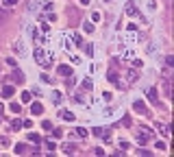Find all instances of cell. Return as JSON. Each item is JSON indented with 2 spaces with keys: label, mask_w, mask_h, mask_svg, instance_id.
Returning a JSON list of instances; mask_svg holds the SVG:
<instances>
[{
  "label": "cell",
  "mask_w": 174,
  "mask_h": 157,
  "mask_svg": "<svg viewBox=\"0 0 174 157\" xmlns=\"http://www.w3.org/2000/svg\"><path fill=\"white\" fill-rule=\"evenodd\" d=\"M35 59H37V63H39L42 68H48V65L52 63V55L48 50H44V48H35Z\"/></svg>",
  "instance_id": "1"
},
{
  "label": "cell",
  "mask_w": 174,
  "mask_h": 157,
  "mask_svg": "<svg viewBox=\"0 0 174 157\" xmlns=\"http://www.w3.org/2000/svg\"><path fill=\"white\" fill-rule=\"evenodd\" d=\"M148 140H150V131L148 129H141V133H137V142L139 144H146Z\"/></svg>",
  "instance_id": "2"
},
{
  "label": "cell",
  "mask_w": 174,
  "mask_h": 157,
  "mask_svg": "<svg viewBox=\"0 0 174 157\" xmlns=\"http://www.w3.org/2000/svg\"><path fill=\"white\" fill-rule=\"evenodd\" d=\"M11 79H13V81H15L18 85H22V83H24V72H20V70H15V72L11 74Z\"/></svg>",
  "instance_id": "3"
},
{
  "label": "cell",
  "mask_w": 174,
  "mask_h": 157,
  "mask_svg": "<svg viewBox=\"0 0 174 157\" xmlns=\"http://www.w3.org/2000/svg\"><path fill=\"white\" fill-rule=\"evenodd\" d=\"M133 109H135L137 113H148V111H146V105L141 103V101H135V103H133Z\"/></svg>",
  "instance_id": "4"
},
{
  "label": "cell",
  "mask_w": 174,
  "mask_h": 157,
  "mask_svg": "<svg viewBox=\"0 0 174 157\" xmlns=\"http://www.w3.org/2000/svg\"><path fill=\"white\" fill-rule=\"evenodd\" d=\"M59 74L61 76H72V68L70 65H59Z\"/></svg>",
  "instance_id": "5"
},
{
  "label": "cell",
  "mask_w": 174,
  "mask_h": 157,
  "mask_svg": "<svg viewBox=\"0 0 174 157\" xmlns=\"http://www.w3.org/2000/svg\"><path fill=\"white\" fill-rule=\"evenodd\" d=\"M42 111H44V105H42V103H33V105H31V113H35V116H39Z\"/></svg>",
  "instance_id": "6"
},
{
  "label": "cell",
  "mask_w": 174,
  "mask_h": 157,
  "mask_svg": "<svg viewBox=\"0 0 174 157\" xmlns=\"http://www.w3.org/2000/svg\"><path fill=\"white\" fill-rule=\"evenodd\" d=\"M159 129H161V135L168 140V138H170V133H172V129H170L168 124H159Z\"/></svg>",
  "instance_id": "7"
},
{
  "label": "cell",
  "mask_w": 174,
  "mask_h": 157,
  "mask_svg": "<svg viewBox=\"0 0 174 157\" xmlns=\"http://www.w3.org/2000/svg\"><path fill=\"white\" fill-rule=\"evenodd\" d=\"M157 96H159V94H157V90H155V87H150V90H148V101H150V103H157Z\"/></svg>",
  "instance_id": "8"
},
{
  "label": "cell",
  "mask_w": 174,
  "mask_h": 157,
  "mask_svg": "<svg viewBox=\"0 0 174 157\" xmlns=\"http://www.w3.org/2000/svg\"><path fill=\"white\" fill-rule=\"evenodd\" d=\"M2 94H4V96L9 98V96H13V94H15V90H13L11 85H4V87H2Z\"/></svg>",
  "instance_id": "9"
},
{
  "label": "cell",
  "mask_w": 174,
  "mask_h": 157,
  "mask_svg": "<svg viewBox=\"0 0 174 157\" xmlns=\"http://www.w3.org/2000/svg\"><path fill=\"white\" fill-rule=\"evenodd\" d=\"M61 118L68 120V122H72V120H74V113H72V111H61Z\"/></svg>",
  "instance_id": "10"
},
{
  "label": "cell",
  "mask_w": 174,
  "mask_h": 157,
  "mask_svg": "<svg viewBox=\"0 0 174 157\" xmlns=\"http://www.w3.org/2000/svg\"><path fill=\"white\" fill-rule=\"evenodd\" d=\"M28 142H35V144H39V142H42V135H37V133H28Z\"/></svg>",
  "instance_id": "11"
},
{
  "label": "cell",
  "mask_w": 174,
  "mask_h": 157,
  "mask_svg": "<svg viewBox=\"0 0 174 157\" xmlns=\"http://www.w3.org/2000/svg\"><path fill=\"white\" fill-rule=\"evenodd\" d=\"M26 149H28L26 144H18V146H15L13 151H15V155H22V153H26Z\"/></svg>",
  "instance_id": "12"
},
{
  "label": "cell",
  "mask_w": 174,
  "mask_h": 157,
  "mask_svg": "<svg viewBox=\"0 0 174 157\" xmlns=\"http://www.w3.org/2000/svg\"><path fill=\"white\" fill-rule=\"evenodd\" d=\"M9 109H11L13 113H20V111H22V105H20V103H11V105H9Z\"/></svg>",
  "instance_id": "13"
},
{
  "label": "cell",
  "mask_w": 174,
  "mask_h": 157,
  "mask_svg": "<svg viewBox=\"0 0 174 157\" xmlns=\"http://www.w3.org/2000/svg\"><path fill=\"white\" fill-rule=\"evenodd\" d=\"M126 79H129V83H135L137 81V70H130L129 74H126Z\"/></svg>",
  "instance_id": "14"
},
{
  "label": "cell",
  "mask_w": 174,
  "mask_h": 157,
  "mask_svg": "<svg viewBox=\"0 0 174 157\" xmlns=\"http://www.w3.org/2000/svg\"><path fill=\"white\" fill-rule=\"evenodd\" d=\"M20 96H22V103H31V98H33V94H31V92H22Z\"/></svg>",
  "instance_id": "15"
},
{
  "label": "cell",
  "mask_w": 174,
  "mask_h": 157,
  "mask_svg": "<svg viewBox=\"0 0 174 157\" xmlns=\"http://www.w3.org/2000/svg\"><path fill=\"white\" fill-rule=\"evenodd\" d=\"M52 101H54V105H61V101H63L61 92H54V94H52Z\"/></svg>",
  "instance_id": "16"
},
{
  "label": "cell",
  "mask_w": 174,
  "mask_h": 157,
  "mask_svg": "<svg viewBox=\"0 0 174 157\" xmlns=\"http://www.w3.org/2000/svg\"><path fill=\"white\" fill-rule=\"evenodd\" d=\"M11 129H13V131H18V129H22V120H18V118H15V120L11 122Z\"/></svg>",
  "instance_id": "17"
},
{
  "label": "cell",
  "mask_w": 174,
  "mask_h": 157,
  "mask_svg": "<svg viewBox=\"0 0 174 157\" xmlns=\"http://www.w3.org/2000/svg\"><path fill=\"white\" fill-rule=\"evenodd\" d=\"M46 149H50V151H54V149H57V142L48 138V140H46Z\"/></svg>",
  "instance_id": "18"
},
{
  "label": "cell",
  "mask_w": 174,
  "mask_h": 157,
  "mask_svg": "<svg viewBox=\"0 0 174 157\" xmlns=\"http://www.w3.org/2000/svg\"><path fill=\"white\" fill-rule=\"evenodd\" d=\"M63 153H65V155H72V153H74V144H65V146H63Z\"/></svg>",
  "instance_id": "19"
},
{
  "label": "cell",
  "mask_w": 174,
  "mask_h": 157,
  "mask_svg": "<svg viewBox=\"0 0 174 157\" xmlns=\"http://www.w3.org/2000/svg\"><path fill=\"white\" fill-rule=\"evenodd\" d=\"M74 131H76V135H79V138H85V135H87V131L83 129V127H79V129H74Z\"/></svg>",
  "instance_id": "20"
},
{
  "label": "cell",
  "mask_w": 174,
  "mask_h": 157,
  "mask_svg": "<svg viewBox=\"0 0 174 157\" xmlns=\"http://www.w3.org/2000/svg\"><path fill=\"white\" fill-rule=\"evenodd\" d=\"M137 155H144V157H150L152 153L150 151H146V149H137Z\"/></svg>",
  "instance_id": "21"
},
{
  "label": "cell",
  "mask_w": 174,
  "mask_h": 157,
  "mask_svg": "<svg viewBox=\"0 0 174 157\" xmlns=\"http://www.w3.org/2000/svg\"><path fill=\"white\" fill-rule=\"evenodd\" d=\"M52 135H54L57 140H59V138H63V129H54V131H52Z\"/></svg>",
  "instance_id": "22"
},
{
  "label": "cell",
  "mask_w": 174,
  "mask_h": 157,
  "mask_svg": "<svg viewBox=\"0 0 174 157\" xmlns=\"http://www.w3.org/2000/svg\"><path fill=\"white\" fill-rule=\"evenodd\" d=\"M83 31H85V33H94V24H89V22H87L85 26H83Z\"/></svg>",
  "instance_id": "23"
},
{
  "label": "cell",
  "mask_w": 174,
  "mask_h": 157,
  "mask_svg": "<svg viewBox=\"0 0 174 157\" xmlns=\"http://www.w3.org/2000/svg\"><path fill=\"white\" fill-rule=\"evenodd\" d=\"M126 13H129V15H135L137 11H135V7H133V4H126Z\"/></svg>",
  "instance_id": "24"
},
{
  "label": "cell",
  "mask_w": 174,
  "mask_h": 157,
  "mask_svg": "<svg viewBox=\"0 0 174 157\" xmlns=\"http://www.w3.org/2000/svg\"><path fill=\"white\" fill-rule=\"evenodd\" d=\"M109 81H111V83H118V74H115V72H109Z\"/></svg>",
  "instance_id": "25"
},
{
  "label": "cell",
  "mask_w": 174,
  "mask_h": 157,
  "mask_svg": "<svg viewBox=\"0 0 174 157\" xmlns=\"http://www.w3.org/2000/svg\"><path fill=\"white\" fill-rule=\"evenodd\" d=\"M22 127H24V129H31V127H33V120H22Z\"/></svg>",
  "instance_id": "26"
},
{
  "label": "cell",
  "mask_w": 174,
  "mask_h": 157,
  "mask_svg": "<svg viewBox=\"0 0 174 157\" xmlns=\"http://www.w3.org/2000/svg\"><path fill=\"white\" fill-rule=\"evenodd\" d=\"M157 149H159V151H168V144H166V142H157Z\"/></svg>",
  "instance_id": "27"
},
{
  "label": "cell",
  "mask_w": 174,
  "mask_h": 157,
  "mask_svg": "<svg viewBox=\"0 0 174 157\" xmlns=\"http://www.w3.org/2000/svg\"><path fill=\"white\" fill-rule=\"evenodd\" d=\"M2 4L4 7H13V4H18V0H2Z\"/></svg>",
  "instance_id": "28"
},
{
  "label": "cell",
  "mask_w": 174,
  "mask_h": 157,
  "mask_svg": "<svg viewBox=\"0 0 174 157\" xmlns=\"http://www.w3.org/2000/svg\"><path fill=\"white\" fill-rule=\"evenodd\" d=\"M81 87H83V90H87V92H89V90H91V81H83V85H81Z\"/></svg>",
  "instance_id": "29"
},
{
  "label": "cell",
  "mask_w": 174,
  "mask_h": 157,
  "mask_svg": "<svg viewBox=\"0 0 174 157\" xmlns=\"http://www.w3.org/2000/svg\"><path fill=\"white\" fill-rule=\"evenodd\" d=\"M72 39H74V44H81V35L79 33H72Z\"/></svg>",
  "instance_id": "30"
},
{
  "label": "cell",
  "mask_w": 174,
  "mask_h": 157,
  "mask_svg": "<svg viewBox=\"0 0 174 157\" xmlns=\"http://www.w3.org/2000/svg\"><path fill=\"white\" fill-rule=\"evenodd\" d=\"M42 127H44V129H52V122H50V120H44Z\"/></svg>",
  "instance_id": "31"
},
{
  "label": "cell",
  "mask_w": 174,
  "mask_h": 157,
  "mask_svg": "<svg viewBox=\"0 0 174 157\" xmlns=\"http://www.w3.org/2000/svg\"><path fill=\"white\" fill-rule=\"evenodd\" d=\"M166 63H168V68H172L174 65V57H166Z\"/></svg>",
  "instance_id": "32"
},
{
  "label": "cell",
  "mask_w": 174,
  "mask_h": 157,
  "mask_svg": "<svg viewBox=\"0 0 174 157\" xmlns=\"http://www.w3.org/2000/svg\"><path fill=\"white\" fill-rule=\"evenodd\" d=\"M111 96H113V94H111V92H105V94H102V98H105V101H107V103H109V101H111Z\"/></svg>",
  "instance_id": "33"
},
{
  "label": "cell",
  "mask_w": 174,
  "mask_h": 157,
  "mask_svg": "<svg viewBox=\"0 0 174 157\" xmlns=\"http://www.w3.org/2000/svg\"><path fill=\"white\" fill-rule=\"evenodd\" d=\"M133 68H141V61L139 59H133Z\"/></svg>",
  "instance_id": "34"
},
{
  "label": "cell",
  "mask_w": 174,
  "mask_h": 157,
  "mask_svg": "<svg viewBox=\"0 0 174 157\" xmlns=\"http://www.w3.org/2000/svg\"><path fill=\"white\" fill-rule=\"evenodd\" d=\"M42 81H44V83H50V81H52V79H50V76H48V74H42Z\"/></svg>",
  "instance_id": "35"
},
{
  "label": "cell",
  "mask_w": 174,
  "mask_h": 157,
  "mask_svg": "<svg viewBox=\"0 0 174 157\" xmlns=\"http://www.w3.org/2000/svg\"><path fill=\"white\" fill-rule=\"evenodd\" d=\"M122 122H124V127H130V118H129V116H124V120H122Z\"/></svg>",
  "instance_id": "36"
},
{
  "label": "cell",
  "mask_w": 174,
  "mask_h": 157,
  "mask_svg": "<svg viewBox=\"0 0 174 157\" xmlns=\"http://www.w3.org/2000/svg\"><path fill=\"white\" fill-rule=\"evenodd\" d=\"M2 111H4V105L0 103V116H2Z\"/></svg>",
  "instance_id": "37"
},
{
  "label": "cell",
  "mask_w": 174,
  "mask_h": 157,
  "mask_svg": "<svg viewBox=\"0 0 174 157\" xmlns=\"http://www.w3.org/2000/svg\"><path fill=\"white\" fill-rule=\"evenodd\" d=\"M81 2H83V4H89V0H81Z\"/></svg>",
  "instance_id": "38"
},
{
  "label": "cell",
  "mask_w": 174,
  "mask_h": 157,
  "mask_svg": "<svg viewBox=\"0 0 174 157\" xmlns=\"http://www.w3.org/2000/svg\"><path fill=\"white\" fill-rule=\"evenodd\" d=\"M0 120H2V116H0Z\"/></svg>",
  "instance_id": "39"
}]
</instances>
